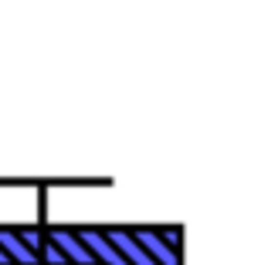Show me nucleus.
Wrapping results in <instances>:
<instances>
[{"instance_id":"39448f33","label":"nucleus","mask_w":268,"mask_h":265,"mask_svg":"<svg viewBox=\"0 0 268 265\" xmlns=\"http://www.w3.org/2000/svg\"><path fill=\"white\" fill-rule=\"evenodd\" d=\"M51 238H55V242H58L62 248H65V255H68V259H78L82 265H99V262H95V255H92L88 248H82V245H78V242H75V238H71L68 231H55Z\"/></svg>"},{"instance_id":"423d86ee","label":"nucleus","mask_w":268,"mask_h":265,"mask_svg":"<svg viewBox=\"0 0 268 265\" xmlns=\"http://www.w3.org/2000/svg\"><path fill=\"white\" fill-rule=\"evenodd\" d=\"M0 265H10V259H7V255H3V252H0Z\"/></svg>"},{"instance_id":"f257e3e1","label":"nucleus","mask_w":268,"mask_h":265,"mask_svg":"<svg viewBox=\"0 0 268 265\" xmlns=\"http://www.w3.org/2000/svg\"><path fill=\"white\" fill-rule=\"evenodd\" d=\"M102 238H105V242H109V245H112L129 265H156L153 262V255H146V252L133 242V235H126V231H109V235H102Z\"/></svg>"},{"instance_id":"f03ea898","label":"nucleus","mask_w":268,"mask_h":265,"mask_svg":"<svg viewBox=\"0 0 268 265\" xmlns=\"http://www.w3.org/2000/svg\"><path fill=\"white\" fill-rule=\"evenodd\" d=\"M82 238H85L88 252H92V255H99L105 265H129L119 252H116V248H112V245H109V242H105V238H102V235H99V231H82Z\"/></svg>"},{"instance_id":"20e7f679","label":"nucleus","mask_w":268,"mask_h":265,"mask_svg":"<svg viewBox=\"0 0 268 265\" xmlns=\"http://www.w3.org/2000/svg\"><path fill=\"white\" fill-rule=\"evenodd\" d=\"M0 248H3L7 259H17V262H24V265H38V255L31 248H24L21 238H14L10 231H0Z\"/></svg>"},{"instance_id":"7ed1b4c3","label":"nucleus","mask_w":268,"mask_h":265,"mask_svg":"<svg viewBox=\"0 0 268 265\" xmlns=\"http://www.w3.org/2000/svg\"><path fill=\"white\" fill-rule=\"evenodd\" d=\"M133 242L139 245V248H149V252H153V255H156L163 265H180V262H177V252H173V248H166V245H163L153 231H136Z\"/></svg>"}]
</instances>
